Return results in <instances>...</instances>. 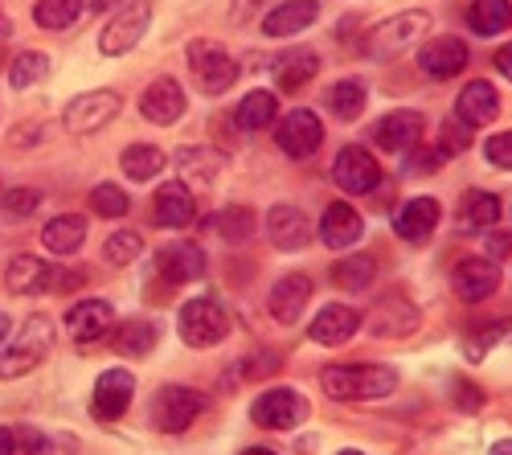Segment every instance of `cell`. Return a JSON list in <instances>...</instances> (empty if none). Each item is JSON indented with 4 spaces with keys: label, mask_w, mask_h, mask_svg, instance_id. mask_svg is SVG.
Wrapping results in <instances>:
<instances>
[{
    "label": "cell",
    "mask_w": 512,
    "mask_h": 455,
    "mask_svg": "<svg viewBox=\"0 0 512 455\" xmlns=\"http://www.w3.org/2000/svg\"><path fill=\"white\" fill-rule=\"evenodd\" d=\"M275 144H279V152L291 156V160L316 156L320 144H324V123H320V115L308 111V107L287 111V115L279 119V128H275Z\"/></svg>",
    "instance_id": "9"
},
{
    "label": "cell",
    "mask_w": 512,
    "mask_h": 455,
    "mask_svg": "<svg viewBox=\"0 0 512 455\" xmlns=\"http://www.w3.org/2000/svg\"><path fill=\"white\" fill-rule=\"evenodd\" d=\"M119 164H123V173L132 177V181H152V177L164 173L168 156H164L156 144H132V148H123Z\"/></svg>",
    "instance_id": "38"
},
{
    "label": "cell",
    "mask_w": 512,
    "mask_h": 455,
    "mask_svg": "<svg viewBox=\"0 0 512 455\" xmlns=\"http://www.w3.org/2000/svg\"><path fill=\"white\" fill-rule=\"evenodd\" d=\"M336 455H365V451H357V447H345V451H336Z\"/></svg>",
    "instance_id": "61"
},
{
    "label": "cell",
    "mask_w": 512,
    "mask_h": 455,
    "mask_svg": "<svg viewBox=\"0 0 512 455\" xmlns=\"http://www.w3.org/2000/svg\"><path fill=\"white\" fill-rule=\"evenodd\" d=\"M488 251H492V259L508 255V251H512V238H508V234H492V238H488Z\"/></svg>",
    "instance_id": "54"
},
{
    "label": "cell",
    "mask_w": 512,
    "mask_h": 455,
    "mask_svg": "<svg viewBox=\"0 0 512 455\" xmlns=\"http://www.w3.org/2000/svg\"><path fill=\"white\" fill-rule=\"evenodd\" d=\"M213 230H218L230 246H242L259 234V214H254L250 205H226V210H218V218H213Z\"/></svg>",
    "instance_id": "37"
},
{
    "label": "cell",
    "mask_w": 512,
    "mask_h": 455,
    "mask_svg": "<svg viewBox=\"0 0 512 455\" xmlns=\"http://www.w3.org/2000/svg\"><path fill=\"white\" fill-rule=\"evenodd\" d=\"M422 132H426V115L414 111V107H398V111L381 115V119L373 123V144L386 148V152H394V156H402V152L418 148Z\"/></svg>",
    "instance_id": "13"
},
{
    "label": "cell",
    "mask_w": 512,
    "mask_h": 455,
    "mask_svg": "<svg viewBox=\"0 0 512 455\" xmlns=\"http://www.w3.org/2000/svg\"><path fill=\"white\" fill-rule=\"evenodd\" d=\"M451 287H455V296L467 300V304H480V300L496 296V287H500L496 259H459L455 271H451Z\"/></svg>",
    "instance_id": "17"
},
{
    "label": "cell",
    "mask_w": 512,
    "mask_h": 455,
    "mask_svg": "<svg viewBox=\"0 0 512 455\" xmlns=\"http://www.w3.org/2000/svg\"><path fill=\"white\" fill-rule=\"evenodd\" d=\"M144 255V234L140 230H115L103 246V259L111 267H127V263H136Z\"/></svg>",
    "instance_id": "42"
},
{
    "label": "cell",
    "mask_w": 512,
    "mask_h": 455,
    "mask_svg": "<svg viewBox=\"0 0 512 455\" xmlns=\"http://www.w3.org/2000/svg\"><path fill=\"white\" fill-rule=\"evenodd\" d=\"M447 160L455 156V152H467L472 148V132H467V123H459V119H451V123H443V136H439V144H435Z\"/></svg>",
    "instance_id": "47"
},
{
    "label": "cell",
    "mask_w": 512,
    "mask_h": 455,
    "mask_svg": "<svg viewBox=\"0 0 512 455\" xmlns=\"http://www.w3.org/2000/svg\"><path fill=\"white\" fill-rule=\"evenodd\" d=\"M156 341H160V328H156L152 320H144V316L115 324V337H111L115 353H119V357H132V361L148 357V353L156 349Z\"/></svg>",
    "instance_id": "30"
},
{
    "label": "cell",
    "mask_w": 512,
    "mask_h": 455,
    "mask_svg": "<svg viewBox=\"0 0 512 455\" xmlns=\"http://www.w3.org/2000/svg\"><path fill=\"white\" fill-rule=\"evenodd\" d=\"M201 415H205V394H197L193 386H177V382L160 386L148 406V419L160 435H185Z\"/></svg>",
    "instance_id": "4"
},
{
    "label": "cell",
    "mask_w": 512,
    "mask_h": 455,
    "mask_svg": "<svg viewBox=\"0 0 512 455\" xmlns=\"http://www.w3.org/2000/svg\"><path fill=\"white\" fill-rule=\"evenodd\" d=\"M279 0H230V25H250V21H263Z\"/></svg>",
    "instance_id": "48"
},
{
    "label": "cell",
    "mask_w": 512,
    "mask_h": 455,
    "mask_svg": "<svg viewBox=\"0 0 512 455\" xmlns=\"http://www.w3.org/2000/svg\"><path fill=\"white\" fill-rule=\"evenodd\" d=\"M496 218H500V201H496V193H484V189H467L455 210V222L463 230H488V226H496Z\"/></svg>",
    "instance_id": "32"
},
{
    "label": "cell",
    "mask_w": 512,
    "mask_h": 455,
    "mask_svg": "<svg viewBox=\"0 0 512 455\" xmlns=\"http://www.w3.org/2000/svg\"><path fill=\"white\" fill-rule=\"evenodd\" d=\"M365 103H369V87L361 78H340V82H332V87H328V111L336 119H345V123L361 119Z\"/></svg>",
    "instance_id": "35"
},
{
    "label": "cell",
    "mask_w": 512,
    "mask_h": 455,
    "mask_svg": "<svg viewBox=\"0 0 512 455\" xmlns=\"http://www.w3.org/2000/svg\"><path fill=\"white\" fill-rule=\"evenodd\" d=\"M152 210H156V222H160L164 230H185V226H193V218H197V197H193V189H189L185 181H164V185L156 189Z\"/></svg>",
    "instance_id": "25"
},
{
    "label": "cell",
    "mask_w": 512,
    "mask_h": 455,
    "mask_svg": "<svg viewBox=\"0 0 512 455\" xmlns=\"http://www.w3.org/2000/svg\"><path fill=\"white\" fill-rule=\"evenodd\" d=\"M136 398V374L132 369H103L95 394H91V419L95 423H119Z\"/></svg>",
    "instance_id": "10"
},
{
    "label": "cell",
    "mask_w": 512,
    "mask_h": 455,
    "mask_svg": "<svg viewBox=\"0 0 512 455\" xmlns=\"http://www.w3.org/2000/svg\"><path fill=\"white\" fill-rule=\"evenodd\" d=\"M312 304V279L304 271H291L283 279H275L271 296H267V312L279 320V324H295L304 316V308Z\"/></svg>",
    "instance_id": "22"
},
{
    "label": "cell",
    "mask_w": 512,
    "mask_h": 455,
    "mask_svg": "<svg viewBox=\"0 0 512 455\" xmlns=\"http://www.w3.org/2000/svg\"><path fill=\"white\" fill-rule=\"evenodd\" d=\"M467 29L480 33V37H496L512 29V5L508 0H472L467 9Z\"/></svg>",
    "instance_id": "36"
},
{
    "label": "cell",
    "mask_w": 512,
    "mask_h": 455,
    "mask_svg": "<svg viewBox=\"0 0 512 455\" xmlns=\"http://www.w3.org/2000/svg\"><path fill=\"white\" fill-rule=\"evenodd\" d=\"M267 238L275 251H304V246L312 242V222L308 214L300 210V205H271V214H267Z\"/></svg>",
    "instance_id": "16"
},
{
    "label": "cell",
    "mask_w": 512,
    "mask_h": 455,
    "mask_svg": "<svg viewBox=\"0 0 512 455\" xmlns=\"http://www.w3.org/2000/svg\"><path fill=\"white\" fill-rule=\"evenodd\" d=\"M50 283H54V263L37 255H17L5 271V287L13 296H41V292H50Z\"/></svg>",
    "instance_id": "28"
},
{
    "label": "cell",
    "mask_w": 512,
    "mask_h": 455,
    "mask_svg": "<svg viewBox=\"0 0 512 455\" xmlns=\"http://www.w3.org/2000/svg\"><path fill=\"white\" fill-rule=\"evenodd\" d=\"M74 287H82V275H78V271H62V267H54L50 292H74Z\"/></svg>",
    "instance_id": "52"
},
{
    "label": "cell",
    "mask_w": 512,
    "mask_h": 455,
    "mask_svg": "<svg viewBox=\"0 0 512 455\" xmlns=\"http://www.w3.org/2000/svg\"><path fill=\"white\" fill-rule=\"evenodd\" d=\"M316 21H320V0H279V5L263 17V33L267 37H295Z\"/></svg>",
    "instance_id": "27"
},
{
    "label": "cell",
    "mask_w": 512,
    "mask_h": 455,
    "mask_svg": "<svg viewBox=\"0 0 512 455\" xmlns=\"http://www.w3.org/2000/svg\"><path fill=\"white\" fill-rule=\"evenodd\" d=\"M308 415H312L308 398L300 390H291V386H271L250 402V423L267 427V431H291V427H300Z\"/></svg>",
    "instance_id": "6"
},
{
    "label": "cell",
    "mask_w": 512,
    "mask_h": 455,
    "mask_svg": "<svg viewBox=\"0 0 512 455\" xmlns=\"http://www.w3.org/2000/svg\"><path fill=\"white\" fill-rule=\"evenodd\" d=\"M189 70L205 95H226L238 82V58L226 54L218 41H193L189 46Z\"/></svg>",
    "instance_id": "8"
},
{
    "label": "cell",
    "mask_w": 512,
    "mask_h": 455,
    "mask_svg": "<svg viewBox=\"0 0 512 455\" xmlns=\"http://www.w3.org/2000/svg\"><path fill=\"white\" fill-rule=\"evenodd\" d=\"M320 386L332 402H377L398 390V369L390 365H328Z\"/></svg>",
    "instance_id": "1"
},
{
    "label": "cell",
    "mask_w": 512,
    "mask_h": 455,
    "mask_svg": "<svg viewBox=\"0 0 512 455\" xmlns=\"http://www.w3.org/2000/svg\"><path fill=\"white\" fill-rule=\"evenodd\" d=\"M357 333H361V312L349 308V304H328L324 312H316V320L308 328V337L316 345H328V349L349 345Z\"/></svg>",
    "instance_id": "26"
},
{
    "label": "cell",
    "mask_w": 512,
    "mask_h": 455,
    "mask_svg": "<svg viewBox=\"0 0 512 455\" xmlns=\"http://www.w3.org/2000/svg\"><path fill=\"white\" fill-rule=\"evenodd\" d=\"M332 181L345 189V193H353V197H365V193H373V189L381 185V164L373 160L369 148H361V144H345V148L336 152Z\"/></svg>",
    "instance_id": "12"
},
{
    "label": "cell",
    "mask_w": 512,
    "mask_h": 455,
    "mask_svg": "<svg viewBox=\"0 0 512 455\" xmlns=\"http://www.w3.org/2000/svg\"><path fill=\"white\" fill-rule=\"evenodd\" d=\"M316 70H320V54L300 46V50H291L275 62V82H279V91H300Z\"/></svg>",
    "instance_id": "34"
},
{
    "label": "cell",
    "mask_w": 512,
    "mask_h": 455,
    "mask_svg": "<svg viewBox=\"0 0 512 455\" xmlns=\"http://www.w3.org/2000/svg\"><path fill=\"white\" fill-rule=\"evenodd\" d=\"M185 107H189V99H185V91H181V82L168 78V74L152 78L148 91L140 95V115H144L148 123H160V128L177 123V119L185 115Z\"/></svg>",
    "instance_id": "14"
},
{
    "label": "cell",
    "mask_w": 512,
    "mask_h": 455,
    "mask_svg": "<svg viewBox=\"0 0 512 455\" xmlns=\"http://www.w3.org/2000/svg\"><path fill=\"white\" fill-rule=\"evenodd\" d=\"M488 455H512V439H500V443H492V451Z\"/></svg>",
    "instance_id": "58"
},
{
    "label": "cell",
    "mask_w": 512,
    "mask_h": 455,
    "mask_svg": "<svg viewBox=\"0 0 512 455\" xmlns=\"http://www.w3.org/2000/svg\"><path fill=\"white\" fill-rule=\"evenodd\" d=\"M156 271L173 287L193 283V279L205 275V251L197 242H189V238H177V242H168V246H160V251H156Z\"/></svg>",
    "instance_id": "18"
},
{
    "label": "cell",
    "mask_w": 512,
    "mask_h": 455,
    "mask_svg": "<svg viewBox=\"0 0 512 455\" xmlns=\"http://www.w3.org/2000/svg\"><path fill=\"white\" fill-rule=\"evenodd\" d=\"M361 238H365V218L349 201H332L320 218V242L328 251H349V246H357Z\"/></svg>",
    "instance_id": "23"
},
{
    "label": "cell",
    "mask_w": 512,
    "mask_h": 455,
    "mask_svg": "<svg viewBox=\"0 0 512 455\" xmlns=\"http://www.w3.org/2000/svg\"><path fill=\"white\" fill-rule=\"evenodd\" d=\"M9 337H13V320H9L5 312H0V349L9 345Z\"/></svg>",
    "instance_id": "56"
},
{
    "label": "cell",
    "mask_w": 512,
    "mask_h": 455,
    "mask_svg": "<svg viewBox=\"0 0 512 455\" xmlns=\"http://www.w3.org/2000/svg\"><path fill=\"white\" fill-rule=\"evenodd\" d=\"M17 431L13 427H0V455H17Z\"/></svg>",
    "instance_id": "53"
},
{
    "label": "cell",
    "mask_w": 512,
    "mask_h": 455,
    "mask_svg": "<svg viewBox=\"0 0 512 455\" xmlns=\"http://www.w3.org/2000/svg\"><path fill=\"white\" fill-rule=\"evenodd\" d=\"M87 5H91L95 13H107V9H115V5H119V0H87Z\"/></svg>",
    "instance_id": "57"
},
{
    "label": "cell",
    "mask_w": 512,
    "mask_h": 455,
    "mask_svg": "<svg viewBox=\"0 0 512 455\" xmlns=\"http://www.w3.org/2000/svg\"><path fill=\"white\" fill-rule=\"evenodd\" d=\"M173 164L181 169V177L185 181H197V185H213L222 177V169H226V152H218V148H205V144H189V148H177L173 152Z\"/></svg>",
    "instance_id": "29"
},
{
    "label": "cell",
    "mask_w": 512,
    "mask_h": 455,
    "mask_svg": "<svg viewBox=\"0 0 512 455\" xmlns=\"http://www.w3.org/2000/svg\"><path fill=\"white\" fill-rule=\"evenodd\" d=\"M148 25H152V5H148V0H127V5L103 25V33H99V54H107V58L132 54L140 41H144Z\"/></svg>",
    "instance_id": "7"
},
{
    "label": "cell",
    "mask_w": 512,
    "mask_h": 455,
    "mask_svg": "<svg viewBox=\"0 0 512 455\" xmlns=\"http://www.w3.org/2000/svg\"><path fill=\"white\" fill-rule=\"evenodd\" d=\"M46 78H50V54H41V50H25L9 66V82L17 91H29V87H37V82H46Z\"/></svg>",
    "instance_id": "40"
},
{
    "label": "cell",
    "mask_w": 512,
    "mask_h": 455,
    "mask_svg": "<svg viewBox=\"0 0 512 455\" xmlns=\"http://www.w3.org/2000/svg\"><path fill=\"white\" fill-rule=\"evenodd\" d=\"M242 455H275V451H271V447H246Z\"/></svg>",
    "instance_id": "60"
},
{
    "label": "cell",
    "mask_w": 512,
    "mask_h": 455,
    "mask_svg": "<svg viewBox=\"0 0 512 455\" xmlns=\"http://www.w3.org/2000/svg\"><path fill=\"white\" fill-rule=\"evenodd\" d=\"M496 115H500V91L488 78H472L455 99V119L467 123V128H488Z\"/></svg>",
    "instance_id": "24"
},
{
    "label": "cell",
    "mask_w": 512,
    "mask_h": 455,
    "mask_svg": "<svg viewBox=\"0 0 512 455\" xmlns=\"http://www.w3.org/2000/svg\"><path fill=\"white\" fill-rule=\"evenodd\" d=\"M41 205V193L29 189V185H17L9 193H0V210H5V218H33Z\"/></svg>",
    "instance_id": "44"
},
{
    "label": "cell",
    "mask_w": 512,
    "mask_h": 455,
    "mask_svg": "<svg viewBox=\"0 0 512 455\" xmlns=\"http://www.w3.org/2000/svg\"><path fill=\"white\" fill-rule=\"evenodd\" d=\"M230 328H234V320H230L226 304L209 300V296L189 300L181 308V316H177V333H181V341L189 349H213V345H222L230 337Z\"/></svg>",
    "instance_id": "5"
},
{
    "label": "cell",
    "mask_w": 512,
    "mask_h": 455,
    "mask_svg": "<svg viewBox=\"0 0 512 455\" xmlns=\"http://www.w3.org/2000/svg\"><path fill=\"white\" fill-rule=\"evenodd\" d=\"M82 17V0H37L33 21L41 29H70Z\"/></svg>",
    "instance_id": "41"
},
{
    "label": "cell",
    "mask_w": 512,
    "mask_h": 455,
    "mask_svg": "<svg viewBox=\"0 0 512 455\" xmlns=\"http://www.w3.org/2000/svg\"><path fill=\"white\" fill-rule=\"evenodd\" d=\"M443 152L439 148H410V173H435V169H443Z\"/></svg>",
    "instance_id": "50"
},
{
    "label": "cell",
    "mask_w": 512,
    "mask_h": 455,
    "mask_svg": "<svg viewBox=\"0 0 512 455\" xmlns=\"http://www.w3.org/2000/svg\"><path fill=\"white\" fill-rule=\"evenodd\" d=\"M373 337H381V341H402V337H410L414 328H418V308L410 304V300H402V296H386V300H377L373 304V312L361 320Z\"/></svg>",
    "instance_id": "15"
},
{
    "label": "cell",
    "mask_w": 512,
    "mask_h": 455,
    "mask_svg": "<svg viewBox=\"0 0 512 455\" xmlns=\"http://www.w3.org/2000/svg\"><path fill=\"white\" fill-rule=\"evenodd\" d=\"M496 70H500V74H504V78L512 82V41H508V46H504V50L496 54Z\"/></svg>",
    "instance_id": "55"
},
{
    "label": "cell",
    "mask_w": 512,
    "mask_h": 455,
    "mask_svg": "<svg viewBox=\"0 0 512 455\" xmlns=\"http://www.w3.org/2000/svg\"><path fill=\"white\" fill-rule=\"evenodd\" d=\"M82 242H87V218L82 214H58L41 226V246L54 255H74Z\"/></svg>",
    "instance_id": "31"
},
{
    "label": "cell",
    "mask_w": 512,
    "mask_h": 455,
    "mask_svg": "<svg viewBox=\"0 0 512 455\" xmlns=\"http://www.w3.org/2000/svg\"><path fill=\"white\" fill-rule=\"evenodd\" d=\"M66 333L82 345L103 341L107 333H115V308L107 300H78L66 308Z\"/></svg>",
    "instance_id": "19"
},
{
    "label": "cell",
    "mask_w": 512,
    "mask_h": 455,
    "mask_svg": "<svg viewBox=\"0 0 512 455\" xmlns=\"http://www.w3.org/2000/svg\"><path fill=\"white\" fill-rule=\"evenodd\" d=\"M418 66H422L426 78H435V82L459 78L467 70V46L459 37H431V41H422Z\"/></svg>",
    "instance_id": "20"
},
{
    "label": "cell",
    "mask_w": 512,
    "mask_h": 455,
    "mask_svg": "<svg viewBox=\"0 0 512 455\" xmlns=\"http://www.w3.org/2000/svg\"><path fill=\"white\" fill-rule=\"evenodd\" d=\"M17 447H21L25 455H54V439L41 435V431H33V427L17 435Z\"/></svg>",
    "instance_id": "51"
},
{
    "label": "cell",
    "mask_w": 512,
    "mask_h": 455,
    "mask_svg": "<svg viewBox=\"0 0 512 455\" xmlns=\"http://www.w3.org/2000/svg\"><path fill=\"white\" fill-rule=\"evenodd\" d=\"M123 111V99L115 91H87V95H74L62 111V128L66 132H78V136H91L99 128H107V123Z\"/></svg>",
    "instance_id": "11"
},
{
    "label": "cell",
    "mask_w": 512,
    "mask_h": 455,
    "mask_svg": "<svg viewBox=\"0 0 512 455\" xmlns=\"http://www.w3.org/2000/svg\"><path fill=\"white\" fill-rule=\"evenodd\" d=\"M9 33H13V21H9V17H5V9H0V41H5V37H9Z\"/></svg>",
    "instance_id": "59"
},
{
    "label": "cell",
    "mask_w": 512,
    "mask_h": 455,
    "mask_svg": "<svg viewBox=\"0 0 512 455\" xmlns=\"http://www.w3.org/2000/svg\"><path fill=\"white\" fill-rule=\"evenodd\" d=\"M488 394L476 386V382H467V378H451V406L463 410V415H476V410H484Z\"/></svg>",
    "instance_id": "46"
},
{
    "label": "cell",
    "mask_w": 512,
    "mask_h": 455,
    "mask_svg": "<svg viewBox=\"0 0 512 455\" xmlns=\"http://www.w3.org/2000/svg\"><path fill=\"white\" fill-rule=\"evenodd\" d=\"M512 337V316L504 320V324H488V328H480L476 337H467V345H463V353L472 357V361H480L488 349H496L500 341H508Z\"/></svg>",
    "instance_id": "45"
},
{
    "label": "cell",
    "mask_w": 512,
    "mask_h": 455,
    "mask_svg": "<svg viewBox=\"0 0 512 455\" xmlns=\"http://www.w3.org/2000/svg\"><path fill=\"white\" fill-rule=\"evenodd\" d=\"M484 160L508 173V169H512V132H496V136L484 144Z\"/></svg>",
    "instance_id": "49"
},
{
    "label": "cell",
    "mask_w": 512,
    "mask_h": 455,
    "mask_svg": "<svg viewBox=\"0 0 512 455\" xmlns=\"http://www.w3.org/2000/svg\"><path fill=\"white\" fill-rule=\"evenodd\" d=\"M431 33V13H422V9H406V13H394L386 17L381 25H373L365 33V58L373 62H390L398 54H406L410 46H418V41Z\"/></svg>",
    "instance_id": "2"
},
{
    "label": "cell",
    "mask_w": 512,
    "mask_h": 455,
    "mask_svg": "<svg viewBox=\"0 0 512 455\" xmlns=\"http://www.w3.org/2000/svg\"><path fill=\"white\" fill-rule=\"evenodd\" d=\"M234 119H238L242 132H267L271 123L279 119V99H275V91H250V95L238 103Z\"/></svg>",
    "instance_id": "33"
},
{
    "label": "cell",
    "mask_w": 512,
    "mask_h": 455,
    "mask_svg": "<svg viewBox=\"0 0 512 455\" xmlns=\"http://www.w3.org/2000/svg\"><path fill=\"white\" fill-rule=\"evenodd\" d=\"M50 349H54V320H50L46 312H33V316L17 328L13 345L0 353V378L13 382V378H21V374H29V369H37L41 361L50 357Z\"/></svg>",
    "instance_id": "3"
},
{
    "label": "cell",
    "mask_w": 512,
    "mask_h": 455,
    "mask_svg": "<svg viewBox=\"0 0 512 455\" xmlns=\"http://www.w3.org/2000/svg\"><path fill=\"white\" fill-rule=\"evenodd\" d=\"M439 218H443V205L435 197H410L394 214V230H398L402 242L422 246V242H431V234L439 230Z\"/></svg>",
    "instance_id": "21"
},
{
    "label": "cell",
    "mask_w": 512,
    "mask_h": 455,
    "mask_svg": "<svg viewBox=\"0 0 512 455\" xmlns=\"http://www.w3.org/2000/svg\"><path fill=\"white\" fill-rule=\"evenodd\" d=\"M373 279H377L373 255H349V259H340V263L332 267V283L340 287V292H365Z\"/></svg>",
    "instance_id": "39"
},
{
    "label": "cell",
    "mask_w": 512,
    "mask_h": 455,
    "mask_svg": "<svg viewBox=\"0 0 512 455\" xmlns=\"http://www.w3.org/2000/svg\"><path fill=\"white\" fill-rule=\"evenodd\" d=\"M91 210L99 218H123L127 210H132V197H127V189L115 185V181H99L91 189Z\"/></svg>",
    "instance_id": "43"
}]
</instances>
